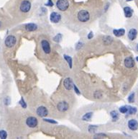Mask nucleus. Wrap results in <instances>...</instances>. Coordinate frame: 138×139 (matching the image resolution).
<instances>
[{"label": "nucleus", "mask_w": 138, "mask_h": 139, "mask_svg": "<svg viewBox=\"0 0 138 139\" xmlns=\"http://www.w3.org/2000/svg\"><path fill=\"white\" fill-rule=\"evenodd\" d=\"M78 18L79 19V21L86 22L90 18V14L86 10H81L78 13Z\"/></svg>", "instance_id": "nucleus-1"}, {"label": "nucleus", "mask_w": 138, "mask_h": 139, "mask_svg": "<svg viewBox=\"0 0 138 139\" xmlns=\"http://www.w3.org/2000/svg\"><path fill=\"white\" fill-rule=\"evenodd\" d=\"M57 7L61 11H66L69 6V2L68 0H58L56 2Z\"/></svg>", "instance_id": "nucleus-2"}, {"label": "nucleus", "mask_w": 138, "mask_h": 139, "mask_svg": "<svg viewBox=\"0 0 138 139\" xmlns=\"http://www.w3.org/2000/svg\"><path fill=\"white\" fill-rule=\"evenodd\" d=\"M30 8H31V3L27 0L22 1L20 4V7H19L20 10L22 12H28L30 11Z\"/></svg>", "instance_id": "nucleus-3"}, {"label": "nucleus", "mask_w": 138, "mask_h": 139, "mask_svg": "<svg viewBox=\"0 0 138 139\" xmlns=\"http://www.w3.org/2000/svg\"><path fill=\"white\" fill-rule=\"evenodd\" d=\"M17 39L14 35H9L5 40V45L8 48H12L16 43Z\"/></svg>", "instance_id": "nucleus-4"}, {"label": "nucleus", "mask_w": 138, "mask_h": 139, "mask_svg": "<svg viewBox=\"0 0 138 139\" xmlns=\"http://www.w3.org/2000/svg\"><path fill=\"white\" fill-rule=\"evenodd\" d=\"M26 123L27 125V126H29L30 128H35L38 126V120L35 117H29L27 120H26Z\"/></svg>", "instance_id": "nucleus-5"}, {"label": "nucleus", "mask_w": 138, "mask_h": 139, "mask_svg": "<svg viewBox=\"0 0 138 139\" xmlns=\"http://www.w3.org/2000/svg\"><path fill=\"white\" fill-rule=\"evenodd\" d=\"M50 21L52 22H53V23H58V22H60V20L61 19V16L60 14L53 12H52L50 14Z\"/></svg>", "instance_id": "nucleus-6"}, {"label": "nucleus", "mask_w": 138, "mask_h": 139, "mask_svg": "<svg viewBox=\"0 0 138 139\" xmlns=\"http://www.w3.org/2000/svg\"><path fill=\"white\" fill-rule=\"evenodd\" d=\"M69 108V104L66 102H61L58 104L57 108L59 111L61 112H65L66 110H68Z\"/></svg>", "instance_id": "nucleus-7"}, {"label": "nucleus", "mask_w": 138, "mask_h": 139, "mask_svg": "<svg viewBox=\"0 0 138 139\" xmlns=\"http://www.w3.org/2000/svg\"><path fill=\"white\" fill-rule=\"evenodd\" d=\"M48 113V111L47 110V108H45L43 106H40L37 109V114H38V116L40 117H45Z\"/></svg>", "instance_id": "nucleus-8"}, {"label": "nucleus", "mask_w": 138, "mask_h": 139, "mask_svg": "<svg viewBox=\"0 0 138 139\" xmlns=\"http://www.w3.org/2000/svg\"><path fill=\"white\" fill-rule=\"evenodd\" d=\"M41 45L43 48V50L45 53H50V43L46 40H43L41 42Z\"/></svg>", "instance_id": "nucleus-9"}, {"label": "nucleus", "mask_w": 138, "mask_h": 139, "mask_svg": "<svg viewBox=\"0 0 138 139\" xmlns=\"http://www.w3.org/2000/svg\"><path fill=\"white\" fill-rule=\"evenodd\" d=\"M125 65L127 68H132L135 66V61L132 57H127L125 59Z\"/></svg>", "instance_id": "nucleus-10"}, {"label": "nucleus", "mask_w": 138, "mask_h": 139, "mask_svg": "<svg viewBox=\"0 0 138 139\" xmlns=\"http://www.w3.org/2000/svg\"><path fill=\"white\" fill-rule=\"evenodd\" d=\"M63 85H64L65 88L67 90H70V89H72V88L73 87V82H72L71 79H70V78H67V79H66L64 80Z\"/></svg>", "instance_id": "nucleus-11"}, {"label": "nucleus", "mask_w": 138, "mask_h": 139, "mask_svg": "<svg viewBox=\"0 0 138 139\" xmlns=\"http://www.w3.org/2000/svg\"><path fill=\"white\" fill-rule=\"evenodd\" d=\"M128 127L131 131H136L138 128V123L137 120H130L128 123Z\"/></svg>", "instance_id": "nucleus-12"}, {"label": "nucleus", "mask_w": 138, "mask_h": 139, "mask_svg": "<svg viewBox=\"0 0 138 139\" xmlns=\"http://www.w3.org/2000/svg\"><path fill=\"white\" fill-rule=\"evenodd\" d=\"M25 29L27 31H35V30H36L38 29V26L35 23H29V24H27L25 25Z\"/></svg>", "instance_id": "nucleus-13"}, {"label": "nucleus", "mask_w": 138, "mask_h": 139, "mask_svg": "<svg viewBox=\"0 0 138 139\" xmlns=\"http://www.w3.org/2000/svg\"><path fill=\"white\" fill-rule=\"evenodd\" d=\"M137 35H138V31L135 29H131L128 32V38L131 40H134L137 37Z\"/></svg>", "instance_id": "nucleus-14"}, {"label": "nucleus", "mask_w": 138, "mask_h": 139, "mask_svg": "<svg viewBox=\"0 0 138 139\" xmlns=\"http://www.w3.org/2000/svg\"><path fill=\"white\" fill-rule=\"evenodd\" d=\"M124 12H125V15L126 17L130 18V17H131L132 16L133 11H132V9L130 7H129V6H125V7L124 8Z\"/></svg>", "instance_id": "nucleus-15"}, {"label": "nucleus", "mask_w": 138, "mask_h": 139, "mask_svg": "<svg viewBox=\"0 0 138 139\" xmlns=\"http://www.w3.org/2000/svg\"><path fill=\"white\" fill-rule=\"evenodd\" d=\"M114 35L117 37H121L123 36L125 34V30L124 29H119V30H114Z\"/></svg>", "instance_id": "nucleus-16"}, {"label": "nucleus", "mask_w": 138, "mask_h": 139, "mask_svg": "<svg viewBox=\"0 0 138 139\" xmlns=\"http://www.w3.org/2000/svg\"><path fill=\"white\" fill-rule=\"evenodd\" d=\"M92 115H93L92 113H88L85 114V115L83 116L82 120H85V121H89V120H91V117H92Z\"/></svg>", "instance_id": "nucleus-17"}, {"label": "nucleus", "mask_w": 138, "mask_h": 139, "mask_svg": "<svg viewBox=\"0 0 138 139\" xmlns=\"http://www.w3.org/2000/svg\"><path fill=\"white\" fill-rule=\"evenodd\" d=\"M137 113V108L135 107H128V111L127 113H128L129 115H135Z\"/></svg>", "instance_id": "nucleus-18"}, {"label": "nucleus", "mask_w": 138, "mask_h": 139, "mask_svg": "<svg viewBox=\"0 0 138 139\" xmlns=\"http://www.w3.org/2000/svg\"><path fill=\"white\" fill-rule=\"evenodd\" d=\"M111 115H112V120L113 121H117L119 118V114L117 111H112L111 113Z\"/></svg>", "instance_id": "nucleus-19"}, {"label": "nucleus", "mask_w": 138, "mask_h": 139, "mask_svg": "<svg viewBox=\"0 0 138 139\" xmlns=\"http://www.w3.org/2000/svg\"><path fill=\"white\" fill-rule=\"evenodd\" d=\"M64 58L67 61L70 68L71 69L72 68V58H71V57L69 56H66V55H64Z\"/></svg>", "instance_id": "nucleus-20"}, {"label": "nucleus", "mask_w": 138, "mask_h": 139, "mask_svg": "<svg viewBox=\"0 0 138 139\" xmlns=\"http://www.w3.org/2000/svg\"><path fill=\"white\" fill-rule=\"evenodd\" d=\"M7 137V133L5 131H0V139H6Z\"/></svg>", "instance_id": "nucleus-21"}, {"label": "nucleus", "mask_w": 138, "mask_h": 139, "mask_svg": "<svg viewBox=\"0 0 138 139\" xmlns=\"http://www.w3.org/2000/svg\"><path fill=\"white\" fill-rule=\"evenodd\" d=\"M128 107L129 106H123V107H121L119 108V111L122 113H127V111H128Z\"/></svg>", "instance_id": "nucleus-22"}, {"label": "nucleus", "mask_w": 138, "mask_h": 139, "mask_svg": "<svg viewBox=\"0 0 138 139\" xmlns=\"http://www.w3.org/2000/svg\"><path fill=\"white\" fill-rule=\"evenodd\" d=\"M128 101L130 103H133L135 102V93H132L128 97Z\"/></svg>", "instance_id": "nucleus-23"}, {"label": "nucleus", "mask_w": 138, "mask_h": 139, "mask_svg": "<svg viewBox=\"0 0 138 139\" xmlns=\"http://www.w3.org/2000/svg\"><path fill=\"white\" fill-rule=\"evenodd\" d=\"M62 39V35L61 34H58L54 38V40L56 42H60Z\"/></svg>", "instance_id": "nucleus-24"}, {"label": "nucleus", "mask_w": 138, "mask_h": 139, "mask_svg": "<svg viewBox=\"0 0 138 139\" xmlns=\"http://www.w3.org/2000/svg\"><path fill=\"white\" fill-rule=\"evenodd\" d=\"M44 121L45 122H48V123H53V124H56L57 122L56 121H55V120H49V119H44Z\"/></svg>", "instance_id": "nucleus-25"}, {"label": "nucleus", "mask_w": 138, "mask_h": 139, "mask_svg": "<svg viewBox=\"0 0 138 139\" xmlns=\"http://www.w3.org/2000/svg\"><path fill=\"white\" fill-rule=\"evenodd\" d=\"M20 104H21V105H22V108H26V107H27V105H26V104H25V101H24V100H23L22 98L21 99V101H20Z\"/></svg>", "instance_id": "nucleus-26"}, {"label": "nucleus", "mask_w": 138, "mask_h": 139, "mask_svg": "<svg viewBox=\"0 0 138 139\" xmlns=\"http://www.w3.org/2000/svg\"><path fill=\"white\" fill-rule=\"evenodd\" d=\"M73 88H74V90H75V93H76L77 95H80V94H81V93H80V92H79V90L78 89L77 87H76L75 85H73Z\"/></svg>", "instance_id": "nucleus-27"}, {"label": "nucleus", "mask_w": 138, "mask_h": 139, "mask_svg": "<svg viewBox=\"0 0 138 139\" xmlns=\"http://www.w3.org/2000/svg\"><path fill=\"white\" fill-rule=\"evenodd\" d=\"M45 5H47V6H53V3L52 2V1H51V0H48V3H46V4H45Z\"/></svg>", "instance_id": "nucleus-28"}, {"label": "nucleus", "mask_w": 138, "mask_h": 139, "mask_svg": "<svg viewBox=\"0 0 138 139\" xmlns=\"http://www.w3.org/2000/svg\"><path fill=\"white\" fill-rule=\"evenodd\" d=\"M93 36H94V35H93V32H90V33L88 34V39H91V38H93Z\"/></svg>", "instance_id": "nucleus-29"}, {"label": "nucleus", "mask_w": 138, "mask_h": 139, "mask_svg": "<svg viewBox=\"0 0 138 139\" xmlns=\"http://www.w3.org/2000/svg\"><path fill=\"white\" fill-rule=\"evenodd\" d=\"M136 49H137V51H138V44L137 45V46H136Z\"/></svg>", "instance_id": "nucleus-30"}, {"label": "nucleus", "mask_w": 138, "mask_h": 139, "mask_svg": "<svg viewBox=\"0 0 138 139\" xmlns=\"http://www.w3.org/2000/svg\"><path fill=\"white\" fill-rule=\"evenodd\" d=\"M136 59H137V61H138V56L137 57V58H136Z\"/></svg>", "instance_id": "nucleus-31"}, {"label": "nucleus", "mask_w": 138, "mask_h": 139, "mask_svg": "<svg viewBox=\"0 0 138 139\" xmlns=\"http://www.w3.org/2000/svg\"><path fill=\"white\" fill-rule=\"evenodd\" d=\"M127 1H132V0H127Z\"/></svg>", "instance_id": "nucleus-32"}, {"label": "nucleus", "mask_w": 138, "mask_h": 139, "mask_svg": "<svg viewBox=\"0 0 138 139\" xmlns=\"http://www.w3.org/2000/svg\"><path fill=\"white\" fill-rule=\"evenodd\" d=\"M0 26H1V22H0Z\"/></svg>", "instance_id": "nucleus-33"}]
</instances>
